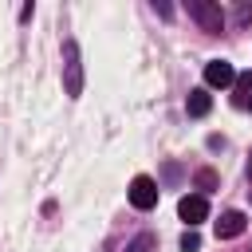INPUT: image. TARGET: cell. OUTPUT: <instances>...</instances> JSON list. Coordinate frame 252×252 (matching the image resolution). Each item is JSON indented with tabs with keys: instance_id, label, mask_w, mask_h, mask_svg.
<instances>
[{
	"instance_id": "30bf717a",
	"label": "cell",
	"mask_w": 252,
	"mask_h": 252,
	"mask_svg": "<svg viewBox=\"0 0 252 252\" xmlns=\"http://www.w3.org/2000/svg\"><path fill=\"white\" fill-rule=\"evenodd\" d=\"M197 248H201V236H197V232L189 228V232L181 236V252H197Z\"/></svg>"
},
{
	"instance_id": "8992f818",
	"label": "cell",
	"mask_w": 252,
	"mask_h": 252,
	"mask_svg": "<svg viewBox=\"0 0 252 252\" xmlns=\"http://www.w3.org/2000/svg\"><path fill=\"white\" fill-rule=\"evenodd\" d=\"M240 232H244V213H224L217 220V240H232Z\"/></svg>"
},
{
	"instance_id": "ba28073f",
	"label": "cell",
	"mask_w": 252,
	"mask_h": 252,
	"mask_svg": "<svg viewBox=\"0 0 252 252\" xmlns=\"http://www.w3.org/2000/svg\"><path fill=\"white\" fill-rule=\"evenodd\" d=\"M236 106H252V75H236Z\"/></svg>"
},
{
	"instance_id": "9c48e42d",
	"label": "cell",
	"mask_w": 252,
	"mask_h": 252,
	"mask_svg": "<svg viewBox=\"0 0 252 252\" xmlns=\"http://www.w3.org/2000/svg\"><path fill=\"white\" fill-rule=\"evenodd\" d=\"M158 248V240L150 236V232H142V236H134L130 244H126V252H154Z\"/></svg>"
},
{
	"instance_id": "5b68a950",
	"label": "cell",
	"mask_w": 252,
	"mask_h": 252,
	"mask_svg": "<svg viewBox=\"0 0 252 252\" xmlns=\"http://www.w3.org/2000/svg\"><path fill=\"white\" fill-rule=\"evenodd\" d=\"M177 213H181V220L193 228V224H201L205 220V213H209V205H205V197H185L181 205H177Z\"/></svg>"
},
{
	"instance_id": "3957f363",
	"label": "cell",
	"mask_w": 252,
	"mask_h": 252,
	"mask_svg": "<svg viewBox=\"0 0 252 252\" xmlns=\"http://www.w3.org/2000/svg\"><path fill=\"white\" fill-rule=\"evenodd\" d=\"M130 205L142 209V213L158 205V185H154V177H146V173L134 177V185H130Z\"/></svg>"
},
{
	"instance_id": "6da1fadb",
	"label": "cell",
	"mask_w": 252,
	"mask_h": 252,
	"mask_svg": "<svg viewBox=\"0 0 252 252\" xmlns=\"http://www.w3.org/2000/svg\"><path fill=\"white\" fill-rule=\"evenodd\" d=\"M63 91L71 98H79V91H83V63H79V43L75 39L63 43Z\"/></svg>"
},
{
	"instance_id": "7a4b0ae2",
	"label": "cell",
	"mask_w": 252,
	"mask_h": 252,
	"mask_svg": "<svg viewBox=\"0 0 252 252\" xmlns=\"http://www.w3.org/2000/svg\"><path fill=\"white\" fill-rule=\"evenodd\" d=\"M189 16H193V20H197L205 32H213V35L224 28V16H220V8H217V4H209V0H189Z\"/></svg>"
},
{
	"instance_id": "52a82bcc",
	"label": "cell",
	"mask_w": 252,
	"mask_h": 252,
	"mask_svg": "<svg viewBox=\"0 0 252 252\" xmlns=\"http://www.w3.org/2000/svg\"><path fill=\"white\" fill-rule=\"evenodd\" d=\"M185 106H189V114H193V118H205V114H209V106H213V98H209L205 91H189V102H185Z\"/></svg>"
},
{
	"instance_id": "277c9868",
	"label": "cell",
	"mask_w": 252,
	"mask_h": 252,
	"mask_svg": "<svg viewBox=\"0 0 252 252\" xmlns=\"http://www.w3.org/2000/svg\"><path fill=\"white\" fill-rule=\"evenodd\" d=\"M205 83H209V87H228V83H236V71H232V63H224V59H213V63L205 67Z\"/></svg>"
}]
</instances>
